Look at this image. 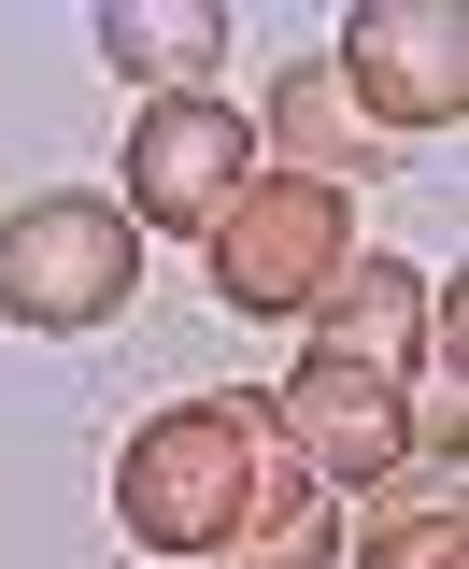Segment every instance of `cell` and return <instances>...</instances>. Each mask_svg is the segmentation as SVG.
<instances>
[{
    "label": "cell",
    "mask_w": 469,
    "mask_h": 569,
    "mask_svg": "<svg viewBox=\"0 0 469 569\" xmlns=\"http://www.w3.org/2000/svg\"><path fill=\"white\" fill-rule=\"evenodd\" d=\"M270 427H285V456H299L328 498L412 470V385H399V370H356V356H313V342H299V370H285Z\"/></svg>",
    "instance_id": "obj_6"
},
{
    "label": "cell",
    "mask_w": 469,
    "mask_h": 569,
    "mask_svg": "<svg viewBox=\"0 0 469 569\" xmlns=\"http://www.w3.org/2000/svg\"><path fill=\"white\" fill-rule=\"evenodd\" d=\"M200 257H213V299H228V313H313L341 284V257H356V200L313 186V171H257V186L200 228Z\"/></svg>",
    "instance_id": "obj_3"
},
{
    "label": "cell",
    "mask_w": 469,
    "mask_h": 569,
    "mask_svg": "<svg viewBox=\"0 0 469 569\" xmlns=\"http://www.w3.org/2000/svg\"><path fill=\"white\" fill-rule=\"evenodd\" d=\"M100 58L129 71L142 100L213 86V58H228V0H100Z\"/></svg>",
    "instance_id": "obj_8"
},
{
    "label": "cell",
    "mask_w": 469,
    "mask_h": 569,
    "mask_svg": "<svg viewBox=\"0 0 469 569\" xmlns=\"http://www.w3.org/2000/svg\"><path fill=\"white\" fill-rule=\"evenodd\" d=\"M341 157H370V129H356L341 71L299 58L285 86H270V114H257V171H313V186H341Z\"/></svg>",
    "instance_id": "obj_9"
},
{
    "label": "cell",
    "mask_w": 469,
    "mask_h": 569,
    "mask_svg": "<svg viewBox=\"0 0 469 569\" xmlns=\"http://www.w3.org/2000/svg\"><path fill=\"white\" fill-rule=\"evenodd\" d=\"M341 569H469V512H456V485H441V498H399V512H385V527H370Z\"/></svg>",
    "instance_id": "obj_10"
},
{
    "label": "cell",
    "mask_w": 469,
    "mask_h": 569,
    "mask_svg": "<svg viewBox=\"0 0 469 569\" xmlns=\"http://www.w3.org/2000/svg\"><path fill=\"white\" fill-rule=\"evenodd\" d=\"M129 284H142V228H129V200H100V186H43V200L0 228V328H29V342L114 328Z\"/></svg>",
    "instance_id": "obj_2"
},
{
    "label": "cell",
    "mask_w": 469,
    "mask_h": 569,
    "mask_svg": "<svg viewBox=\"0 0 469 569\" xmlns=\"http://www.w3.org/2000/svg\"><path fill=\"white\" fill-rule=\"evenodd\" d=\"M412 342H427V271L412 257H341V284L313 299V356H356V370L412 385Z\"/></svg>",
    "instance_id": "obj_7"
},
{
    "label": "cell",
    "mask_w": 469,
    "mask_h": 569,
    "mask_svg": "<svg viewBox=\"0 0 469 569\" xmlns=\"http://www.w3.org/2000/svg\"><path fill=\"white\" fill-rule=\"evenodd\" d=\"M257 186V114H228L213 86H171V100H142L129 114V228H186L200 242L213 213Z\"/></svg>",
    "instance_id": "obj_5"
},
{
    "label": "cell",
    "mask_w": 469,
    "mask_h": 569,
    "mask_svg": "<svg viewBox=\"0 0 469 569\" xmlns=\"http://www.w3.org/2000/svg\"><path fill=\"white\" fill-rule=\"evenodd\" d=\"M114 527L186 569H341V498L285 456L270 399H171L114 456Z\"/></svg>",
    "instance_id": "obj_1"
},
{
    "label": "cell",
    "mask_w": 469,
    "mask_h": 569,
    "mask_svg": "<svg viewBox=\"0 0 469 569\" xmlns=\"http://www.w3.org/2000/svg\"><path fill=\"white\" fill-rule=\"evenodd\" d=\"M341 100H356V129L370 142H427L469 114V29L456 0H370L356 29H341Z\"/></svg>",
    "instance_id": "obj_4"
}]
</instances>
